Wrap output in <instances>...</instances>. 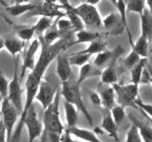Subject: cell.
<instances>
[{
    "instance_id": "cell-1",
    "label": "cell",
    "mask_w": 152,
    "mask_h": 142,
    "mask_svg": "<svg viewBox=\"0 0 152 142\" xmlns=\"http://www.w3.org/2000/svg\"><path fill=\"white\" fill-rule=\"evenodd\" d=\"M61 96L64 98L65 101L69 102L70 104L74 105L79 112H81L85 116L86 120L89 123V125H93V118L88 112L87 106L83 101L82 94H81L80 85H78L75 82H70V80L68 82L62 83V86L60 89Z\"/></svg>"
},
{
    "instance_id": "cell-2",
    "label": "cell",
    "mask_w": 152,
    "mask_h": 142,
    "mask_svg": "<svg viewBox=\"0 0 152 142\" xmlns=\"http://www.w3.org/2000/svg\"><path fill=\"white\" fill-rule=\"evenodd\" d=\"M60 99H61V92L59 89V91L57 92L54 98V101H52V103L49 107L44 110L42 122L43 125H44V132L47 133V134L61 135L62 133L66 129L60 120V112H59Z\"/></svg>"
},
{
    "instance_id": "cell-3",
    "label": "cell",
    "mask_w": 152,
    "mask_h": 142,
    "mask_svg": "<svg viewBox=\"0 0 152 142\" xmlns=\"http://www.w3.org/2000/svg\"><path fill=\"white\" fill-rule=\"evenodd\" d=\"M74 12L83 21L87 30H95L103 27V19L96 6H92L87 3H82L73 8Z\"/></svg>"
},
{
    "instance_id": "cell-4",
    "label": "cell",
    "mask_w": 152,
    "mask_h": 142,
    "mask_svg": "<svg viewBox=\"0 0 152 142\" xmlns=\"http://www.w3.org/2000/svg\"><path fill=\"white\" fill-rule=\"evenodd\" d=\"M0 111H1V121L7 135V142H11L18 117H20V114L8 101V99H2Z\"/></svg>"
},
{
    "instance_id": "cell-5",
    "label": "cell",
    "mask_w": 152,
    "mask_h": 142,
    "mask_svg": "<svg viewBox=\"0 0 152 142\" xmlns=\"http://www.w3.org/2000/svg\"><path fill=\"white\" fill-rule=\"evenodd\" d=\"M17 64H18V61H16V59H14L13 77L10 80L8 96L6 99H8V101L15 107V109L21 115L24 108V101H23V90L20 83L21 80L19 79V76L17 73Z\"/></svg>"
},
{
    "instance_id": "cell-6",
    "label": "cell",
    "mask_w": 152,
    "mask_h": 142,
    "mask_svg": "<svg viewBox=\"0 0 152 142\" xmlns=\"http://www.w3.org/2000/svg\"><path fill=\"white\" fill-rule=\"evenodd\" d=\"M24 127H26L28 132V142H34L36 139L40 138L44 132V125L42 120H39L33 105L24 118L23 121Z\"/></svg>"
},
{
    "instance_id": "cell-7",
    "label": "cell",
    "mask_w": 152,
    "mask_h": 142,
    "mask_svg": "<svg viewBox=\"0 0 152 142\" xmlns=\"http://www.w3.org/2000/svg\"><path fill=\"white\" fill-rule=\"evenodd\" d=\"M58 91L59 89L54 84H52L48 80L43 79L39 85V88H38L35 99L41 104L42 108L45 110L54 101V98Z\"/></svg>"
},
{
    "instance_id": "cell-8",
    "label": "cell",
    "mask_w": 152,
    "mask_h": 142,
    "mask_svg": "<svg viewBox=\"0 0 152 142\" xmlns=\"http://www.w3.org/2000/svg\"><path fill=\"white\" fill-rule=\"evenodd\" d=\"M40 41L37 37H35L33 39L30 46H28V49L26 51V54L24 56V60H23V64H22V70H21V75H20V80L22 82V80L24 78V75L27 70H32L34 68L35 64H36V60H35V55L38 49H40Z\"/></svg>"
},
{
    "instance_id": "cell-9",
    "label": "cell",
    "mask_w": 152,
    "mask_h": 142,
    "mask_svg": "<svg viewBox=\"0 0 152 142\" xmlns=\"http://www.w3.org/2000/svg\"><path fill=\"white\" fill-rule=\"evenodd\" d=\"M61 6L57 4H47L44 3L41 5H37L35 9L30 12V16H46L53 19L58 18V17H63L66 16L65 12L61 11Z\"/></svg>"
},
{
    "instance_id": "cell-10",
    "label": "cell",
    "mask_w": 152,
    "mask_h": 142,
    "mask_svg": "<svg viewBox=\"0 0 152 142\" xmlns=\"http://www.w3.org/2000/svg\"><path fill=\"white\" fill-rule=\"evenodd\" d=\"M56 74L61 83L68 82L70 80L72 70H71L69 55L66 53V51H62L56 57Z\"/></svg>"
},
{
    "instance_id": "cell-11",
    "label": "cell",
    "mask_w": 152,
    "mask_h": 142,
    "mask_svg": "<svg viewBox=\"0 0 152 142\" xmlns=\"http://www.w3.org/2000/svg\"><path fill=\"white\" fill-rule=\"evenodd\" d=\"M112 87L114 89V92H115V96H116V101L118 102L119 105H121L123 107H134L138 108L136 105V101L137 99H133L129 93H128L125 86L122 84H119L118 83L113 84Z\"/></svg>"
},
{
    "instance_id": "cell-12",
    "label": "cell",
    "mask_w": 152,
    "mask_h": 142,
    "mask_svg": "<svg viewBox=\"0 0 152 142\" xmlns=\"http://www.w3.org/2000/svg\"><path fill=\"white\" fill-rule=\"evenodd\" d=\"M106 110V109H104ZM100 128L107 133V134L113 138L114 140L118 141L119 140V135H118V125L115 123V121L113 120V118L111 117L110 111L106 110V113L103 116L102 118V123Z\"/></svg>"
},
{
    "instance_id": "cell-13",
    "label": "cell",
    "mask_w": 152,
    "mask_h": 142,
    "mask_svg": "<svg viewBox=\"0 0 152 142\" xmlns=\"http://www.w3.org/2000/svg\"><path fill=\"white\" fill-rule=\"evenodd\" d=\"M25 42L15 35V36H8L4 38V49L12 56L13 59H16V56L24 49Z\"/></svg>"
},
{
    "instance_id": "cell-14",
    "label": "cell",
    "mask_w": 152,
    "mask_h": 142,
    "mask_svg": "<svg viewBox=\"0 0 152 142\" xmlns=\"http://www.w3.org/2000/svg\"><path fill=\"white\" fill-rule=\"evenodd\" d=\"M68 131L70 133L71 135L77 137L78 139L83 140L85 142H103L101 139H99L98 135L94 131L84 129V128H80L77 126L69 128Z\"/></svg>"
},
{
    "instance_id": "cell-15",
    "label": "cell",
    "mask_w": 152,
    "mask_h": 142,
    "mask_svg": "<svg viewBox=\"0 0 152 142\" xmlns=\"http://www.w3.org/2000/svg\"><path fill=\"white\" fill-rule=\"evenodd\" d=\"M101 73H102L101 69L98 68L97 66H95L93 64L88 63L80 67L78 78L76 80V83L81 86V84H82L86 80L95 77V76H100Z\"/></svg>"
},
{
    "instance_id": "cell-16",
    "label": "cell",
    "mask_w": 152,
    "mask_h": 142,
    "mask_svg": "<svg viewBox=\"0 0 152 142\" xmlns=\"http://www.w3.org/2000/svg\"><path fill=\"white\" fill-rule=\"evenodd\" d=\"M99 95L101 98L102 106L106 110L110 111L116 105V96L112 85H107L106 88H104L99 92Z\"/></svg>"
},
{
    "instance_id": "cell-17",
    "label": "cell",
    "mask_w": 152,
    "mask_h": 142,
    "mask_svg": "<svg viewBox=\"0 0 152 142\" xmlns=\"http://www.w3.org/2000/svg\"><path fill=\"white\" fill-rule=\"evenodd\" d=\"M104 34L100 33L98 31L95 30H82L80 31L75 32V41L73 43V45L76 44H85V43H88L90 44L91 42L98 40V39H102Z\"/></svg>"
},
{
    "instance_id": "cell-18",
    "label": "cell",
    "mask_w": 152,
    "mask_h": 142,
    "mask_svg": "<svg viewBox=\"0 0 152 142\" xmlns=\"http://www.w3.org/2000/svg\"><path fill=\"white\" fill-rule=\"evenodd\" d=\"M37 5L32 4L30 2H16V4L8 6L5 8V9L11 14L12 16L18 17L24 13H30L31 11L35 9Z\"/></svg>"
},
{
    "instance_id": "cell-19",
    "label": "cell",
    "mask_w": 152,
    "mask_h": 142,
    "mask_svg": "<svg viewBox=\"0 0 152 142\" xmlns=\"http://www.w3.org/2000/svg\"><path fill=\"white\" fill-rule=\"evenodd\" d=\"M141 18V34L145 35L149 41L152 40V14L147 9H145Z\"/></svg>"
},
{
    "instance_id": "cell-20",
    "label": "cell",
    "mask_w": 152,
    "mask_h": 142,
    "mask_svg": "<svg viewBox=\"0 0 152 142\" xmlns=\"http://www.w3.org/2000/svg\"><path fill=\"white\" fill-rule=\"evenodd\" d=\"M64 109H65V117L66 121V128L75 127L78 121V110L74 105L70 104L69 102H64Z\"/></svg>"
},
{
    "instance_id": "cell-21",
    "label": "cell",
    "mask_w": 152,
    "mask_h": 142,
    "mask_svg": "<svg viewBox=\"0 0 152 142\" xmlns=\"http://www.w3.org/2000/svg\"><path fill=\"white\" fill-rule=\"evenodd\" d=\"M149 40L147 38L141 34L138 39L136 40L135 44H133L132 49L135 52H137L140 55L141 58L142 59H147L148 57V46H149Z\"/></svg>"
},
{
    "instance_id": "cell-22",
    "label": "cell",
    "mask_w": 152,
    "mask_h": 142,
    "mask_svg": "<svg viewBox=\"0 0 152 142\" xmlns=\"http://www.w3.org/2000/svg\"><path fill=\"white\" fill-rule=\"evenodd\" d=\"M128 117H129L133 124L136 125L138 130H139L142 142H152V128H150L148 125L145 124V123L139 121L132 115H129Z\"/></svg>"
},
{
    "instance_id": "cell-23",
    "label": "cell",
    "mask_w": 152,
    "mask_h": 142,
    "mask_svg": "<svg viewBox=\"0 0 152 142\" xmlns=\"http://www.w3.org/2000/svg\"><path fill=\"white\" fill-rule=\"evenodd\" d=\"M100 77H101V83L103 84L113 85V84L117 83V82H118L117 71L113 64L109 65L104 69H103Z\"/></svg>"
},
{
    "instance_id": "cell-24",
    "label": "cell",
    "mask_w": 152,
    "mask_h": 142,
    "mask_svg": "<svg viewBox=\"0 0 152 142\" xmlns=\"http://www.w3.org/2000/svg\"><path fill=\"white\" fill-rule=\"evenodd\" d=\"M39 38H41V39L48 45H51L58 40L62 39L61 33L56 27V22L54 21L53 24H52V26L43 34V36H40Z\"/></svg>"
},
{
    "instance_id": "cell-25",
    "label": "cell",
    "mask_w": 152,
    "mask_h": 142,
    "mask_svg": "<svg viewBox=\"0 0 152 142\" xmlns=\"http://www.w3.org/2000/svg\"><path fill=\"white\" fill-rule=\"evenodd\" d=\"M53 22L54 21L52 18L41 16L38 19V21L33 25V28H34V30H35V34L37 35L36 37L43 36V34L52 26Z\"/></svg>"
},
{
    "instance_id": "cell-26",
    "label": "cell",
    "mask_w": 152,
    "mask_h": 142,
    "mask_svg": "<svg viewBox=\"0 0 152 142\" xmlns=\"http://www.w3.org/2000/svg\"><path fill=\"white\" fill-rule=\"evenodd\" d=\"M107 49V44L106 42L103 41V39H98L91 42L90 44L88 46V47L82 51H80L81 53H85V54H89V55H96L102 51H104Z\"/></svg>"
},
{
    "instance_id": "cell-27",
    "label": "cell",
    "mask_w": 152,
    "mask_h": 142,
    "mask_svg": "<svg viewBox=\"0 0 152 142\" xmlns=\"http://www.w3.org/2000/svg\"><path fill=\"white\" fill-rule=\"evenodd\" d=\"M74 8V7H73ZM73 8L71 9H69V11L65 12L66 13V18L69 19L70 24H71V27H72V30L74 32H77V31H80L82 30H85V25L83 21L81 20V18L78 16V14L74 12Z\"/></svg>"
},
{
    "instance_id": "cell-28",
    "label": "cell",
    "mask_w": 152,
    "mask_h": 142,
    "mask_svg": "<svg viewBox=\"0 0 152 142\" xmlns=\"http://www.w3.org/2000/svg\"><path fill=\"white\" fill-rule=\"evenodd\" d=\"M126 13L134 12L138 13L140 17L142 15L145 9H146L145 0H128L126 3Z\"/></svg>"
},
{
    "instance_id": "cell-29",
    "label": "cell",
    "mask_w": 152,
    "mask_h": 142,
    "mask_svg": "<svg viewBox=\"0 0 152 142\" xmlns=\"http://www.w3.org/2000/svg\"><path fill=\"white\" fill-rule=\"evenodd\" d=\"M120 22H122V19L119 12H112L109 13L103 19V27L107 30H117V27L120 25ZM123 23V22H122Z\"/></svg>"
},
{
    "instance_id": "cell-30",
    "label": "cell",
    "mask_w": 152,
    "mask_h": 142,
    "mask_svg": "<svg viewBox=\"0 0 152 142\" xmlns=\"http://www.w3.org/2000/svg\"><path fill=\"white\" fill-rule=\"evenodd\" d=\"M145 65H146V59H142L139 62V64H137L134 67L130 69V77H131L132 83L140 84L141 77Z\"/></svg>"
},
{
    "instance_id": "cell-31",
    "label": "cell",
    "mask_w": 152,
    "mask_h": 142,
    "mask_svg": "<svg viewBox=\"0 0 152 142\" xmlns=\"http://www.w3.org/2000/svg\"><path fill=\"white\" fill-rule=\"evenodd\" d=\"M113 53H114V51H110L107 49L100 52V53L95 55V58L93 60V64L95 66H97L98 68L103 67V66L113 57Z\"/></svg>"
},
{
    "instance_id": "cell-32",
    "label": "cell",
    "mask_w": 152,
    "mask_h": 142,
    "mask_svg": "<svg viewBox=\"0 0 152 142\" xmlns=\"http://www.w3.org/2000/svg\"><path fill=\"white\" fill-rule=\"evenodd\" d=\"M91 55L89 54H85V53H81V52H77V53H74L73 55L69 56V63L70 65H75V66H83L84 64L89 63V59Z\"/></svg>"
},
{
    "instance_id": "cell-33",
    "label": "cell",
    "mask_w": 152,
    "mask_h": 142,
    "mask_svg": "<svg viewBox=\"0 0 152 142\" xmlns=\"http://www.w3.org/2000/svg\"><path fill=\"white\" fill-rule=\"evenodd\" d=\"M142 58H141L140 55L137 53V52H135L133 49H131V51L128 53V55L126 57L125 59H124L123 61V64L124 65H125V67L127 68V69H131L133 68L134 66L139 64V62L142 60Z\"/></svg>"
},
{
    "instance_id": "cell-34",
    "label": "cell",
    "mask_w": 152,
    "mask_h": 142,
    "mask_svg": "<svg viewBox=\"0 0 152 142\" xmlns=\"http://www.w3.org/2000/svg\"><path fill=\"white\" fill-rule=\"evenodd\" d=\"M110 114H111L113 120L115 121V123L118 126L124 121V120H125V117L126 116L125 112V107L119 105V104H116V105L111 109Z\"/></svg>"
},
{
    "instance_id": "cell-35",
    "label": "cell",
    "mask_w": 152,
    "mask_h": 142,
    "mask_svg": "<svg viewBox=\"0 0 152 142\" xmlns=\"http://www.w3.org/2000/svg\"><path fill=\"white\" fill-rule=\"evenodd\" d=\"M35 34V30L33 26L31 27H27V28H22L20 30L16 31V36L21 39L24 42H28L31 41Z\"/></svg>"
},
{
    "instance_id": "cell-36",
    "label": "cell",
    "mask_w": 152,
    "mask_h": 142,
    "mask_svg": "<svg viewBox=\"0 0 152 142\" xmlns=\"http://www.w3.org/2000/svg\"><path fill=\"white\" fill-rule=\"evenodd\" d=\"M126 142H142V139L140 135V133L136 125L132 123L130 128L126 133Z\"/></svg>"
},
{
    "instance_id": "cell-37",
    "label": "cell",
    "mask_w": 152,
    "mask_h": 142,
    "mask_svg": "<svg viewBox=\"0 0 152 142\" xmlns=\"http://www.w3.org/2000/svg\"><path fill=\"white\" fill-rule=\"evenodd\" d=\"M9 80L2 72H0V96L2 99H6L9 91Z\"/></svg>"
},
{
    "instance_id": "cell-38",
    "label": "cell",
    "mask_w": 152,
    "mask_h": 142,
    "mask_svg": "<svg viewBox=\"0 0 152 142\" xmlns=\"http://www.w3.org/2000/svg\"><path fill=\"white\" fill-rule=\"evenodd\" d=\"M136 105L138 108H140L141 110L145 114L146 117H150V118H152V105L151 104L142 102L141 99L138 98L136 101Z\"/></svg>"
},
{
    "instance_id": "cell-39",
    "label": "cell",
    "mask_w": 152,
    "mask_h": 142,
    "mask_svg": "<svg viewBox=\"0 0 152 142\" xmlns=\"http://www.w3.org/2000/svg\"><path fill=\"white\" fill-rule=\"evenodd\" d=\"M60 142H75V140H73L72 138V135H70V133L68 131L66 128L62 133V135L60 136Z\"/></svg>"
},
{
    "instance_id": "cell-40",
    "label": "cell",
    "mask_w": 152,
    "mask_h": 142,
    "mask_svg": "<svg viewBox=\"0 0 152 142\" xmlns=\"http://www.w3.org/2000/svg\"><path fill=\"white\" fill-rule=\"evenodd\" d=\"M140 83L142 84H145V83H150V74H149V71L147 69L146 65L142 71V77H141V80H140Z\"/></svg>"
},
{
    "instance_id": "cell-41",
    "label": "cell",
    "mask_w": 152,
    "mask_h": 142,
    "mask_svg": "<svg viewBox=\"0 0 152 142\" xmlns=\"http://www.w3.org/2000/svg\"><path fill=\"white\" fill-rule=\"evenodd\" d=\"M90 99H91L92 103L96 106H102V102H101V98H100V95L97 92H91L90 93Z\"/></svg>"
},
{
    "instance_id": "cell-42",
    "label": "cell",
    "mask_w": 152,
    "mask_h": 142,
    "mask_svg": "<svg viewBox=\"0 0 152 142\" xmlns=\"http://www.w3.org/2000/svg\"><path fill=\"white\" fill-rule=\"evenodd\" d=\"M0 142H7V135H6V131H5V128L2 124H0Z\"/></svg>"
},
{
    "instance_id": "cell-43",
    "label": "cell",
    "mask_w": 152,
    "mask_h": 142,
    "mask_svg": "<svg viewBox=\"0 0 152 142\" xmlns=\"http://www.w3.org/2000/svg\"><path fill=\"white\" fill-rule=\"evenodd\" d=\"M100 1H101V0H85V3L92 5V6H96L97 4H99Z\"/></svg>"
},
{
    "instance_id": "cell-44",
    "label": "cell",
    "mask_w": 152,
    "mask_h": 142,
    "mask_svg": "<svg viewBox=\"0 0 152 142\" xmlns=\"http://www.w3.org/2000/svg\"><path fill=\"white\" fill-rule=\"evenodd\" d=\"M145 5L147 6V9L152 14V0H145Z\"/></svg>"
},
{
    "instance_id": "cell-45",
    "label": "cell",
    "mask_w": 152,
    "mask_h": 142,
    "mask_svg": "<svg viewBox=\"0 0 152 142\" xmlns=\"http://www.w3.org/2000/svg\"><path fill=\"white\" fill-rule=\"evenodd\" d=\"M146 67L149 71V74H150V83L152 84V65L150 64H146Z\"/></svg>"
},
{
    "instance_id": "cell-46",
    "label": "cell",
    "mask_w": 152,
    "mask_h": 142,
    "mask_svg": "<svg viewBox=\"0 0 152 142\" xmlns=\"http://www.w3.org/2000/svg\"><path fill=\"white\" fill-rule=\"evenodd\" d=\"M4 49V38H0V50Z\"/></svg>"
},
{
    "instance_id": "cell-47",
    "label": "cell",
    "mask_w": 152,
    "mask_h": 142,
    "mask_svg": "<svg viewBox=\"0 0 152 142\" xmlns=\"http://www.w3.org/2000/svg\"><path fill=\"white\" fill-rule=\"evenodd\" d=\"M0 4L2 5V6L4 7V8H6V7H8V4L6 3V1L5 0H0Z\"/></svg>"
},
{
    "instance_id": "cell-48",
    "label": "cell",
    "mask_w": 152,
    "mask_h": 142,
    "mask_svg": "<svg viewBox=\"0 0 152 142\" xmlns=\"http://www.w3.org/2000/svg\"><path fill=\"white\" fill-rule=\"evenodd\" d=\"M109 1H110L114 6H116V3H117V0H109Z\"/></svg>"
},
{
    "instance_id": "cell-49",
    "label": "cell",
    "mask_w": 152,
    "mask_h": 142,
    "mask_svg": "<svg viewBox=\"0 0 152 142\" xmlns=\"http://www.w3.org/2000/svg\"><path fill=\"white\" fill-rule=\"evenodd\" d=\"M16 2H28L30 0H15Z\"/></svg>"
},
{
    "instance_id": "cell-50",
    "label": "cell",
    "mask_w": 152,
    "mask_h": 142,
    "mask_svg": "<svg viewBox=\"0 0 152 142\" xmlns=\"http://www.w3.org/2000/svg\"><path fill=\"white\" fill-rule=\"evenodd\" d=\"M1 102H2V98L0 96V106H1Z\"/></svg>"
},
{
    "instance_id": "cell-51",
    "label": "cell",
    "mask_w": 152,
    "mask_h": 142,
    "mask_svg": "<svg viewBox=\"0 0 152 142\" xmlns=\"http://www.w3.org/2000/svg\"><path fill=\"white\" fill-rule=\"evenodd\" d=\"M0 124H1V111H0Z\"/></svg>"
},
{
    "instance_id": "cell-52",
    "label": "cell",
    "mask_w": 152,
    "mask_h": 142,
    "mask_svg": "<svg viewBox=\"0 0 152 142\" xmlns=\"http://www.w3.org/2000/svg\"><path fill=\"white\" fill-rule=\"evenodd\" d=\"M14 1H15V0H11V2H12V4H13V3H14Z\"/></svg>"
},
{
    "instance_id": "cell-53",
    "label": "cell",
    "mask_w": 152,
    "mask_h": 142,
    "mask_svg": "<svg viewBox=\"0 0 152 142\" xmlns=\"http://www.w3.org/2000/svg\"><path fill=\"white\" fill-rule=\"evenodd\" d=\"M148 120H150V122L152 123V118H149V117H148Z\"/></svg>"
},
{
    "instance_id": "cell-54",
    "label": "cell",
    "mask_w": 152,
    "mask_h": 142,
    "mask_svg": "<svg viewBox=\"0 0 152 142\" xmlns=\"http://www.w3.org/2000/svg\"><path fill=\"white\" fill-rule=\"evenodd\" d=\"M75 142H81V141H75Z\"/></svg>"
}]
</instances>
